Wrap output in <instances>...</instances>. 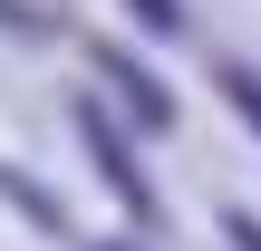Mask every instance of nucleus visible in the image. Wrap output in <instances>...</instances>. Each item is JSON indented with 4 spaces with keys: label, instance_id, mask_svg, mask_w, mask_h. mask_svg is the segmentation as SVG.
<instances>
[]
</instances>
